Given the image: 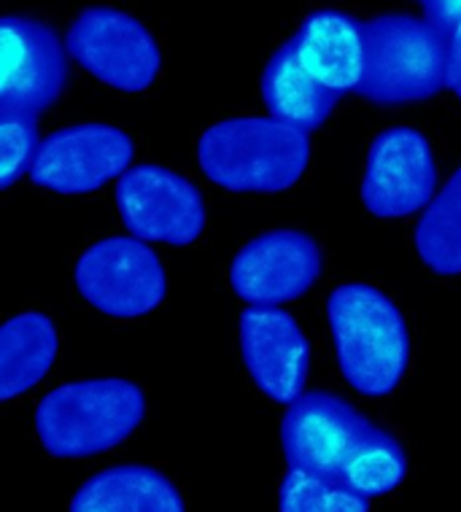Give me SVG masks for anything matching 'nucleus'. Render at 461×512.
Listing matches in <instances>:
<instances>
[{
  "mask_svg": "<svg viewBox=\"0 0 461 512\" xmlns=\"http://www.w3.org/2000/svg\"><path fill=\"white\" fill-rule=\"evenodd\" d=\"M319 243L300 230H270L249 240L230 265V286L240 300L259 308H281L300 300L319 281Z\"/></svg>",
  "mask_w": 461,
  "mask_h": 512,
  "instance_id": "obj_11",
  "label": "nucleus"
},
{
  "mask_svg": "<svg viewBox=\"0 0 461 512\" xmlns=\"http://www.w3.org/2000/svg\"><path fill=\"white\" fill-rule=\"evenodd\" d=\"M418 3L424 9V17L448 38L461 27V0H418Z\"/></svg>",
  "mask_w": 461,
  "mask_h": 512,
  "instance_id": "obj_21",
  "label": "nucleus"
},
{
  "mask_svg": "<svg viewBox=\"0 0 461 512\" xmlns=\"http://www.w3.org/2000/svg\"><path fill=\"white\" fill-rule=\"evenodd\" d=\"M240 354L251 380L267 399L292 405L305 394L311 345L284 308L251 305L240 313Z\"/></svg>",
  "mask_w": 461,
  "mask_h": 512,
  "instance_id": "obj_13",
  "label": "nucleus"
},
{
  "mask_svg": "<svg viewBox=\"0 0 461 512\" xmlns=\"http://www.w3.org/2000/svg\"><path fill=\"white\" fill-rule=\"evenodd\" d=\"M41 138L38 114L0 108V186L11 189L33 168Z\"/></svg>",
  "mask_w": 461,
  "mask_h": 512,
  "instance_id": "obj_20",
  "label": "nucleus"
},
{
  "mask_svg": "<svg viewBox=\"0 0 461 512\" xmlns=\"http://www.w3.org/2000/svg\"><path fill=\"white\" fill-rule=\"evenodd\" d=\"M302 65L340 95L356 92L364 73V25L337 9H319L294 33Z\"/></svg>",
  "mask_w": 461,
  "mask_h": 512,
  "instance_id": "obj_14",
  "label": "nucleus"
},
{
  "mask_svg": "<svg viewBox=\"0 0 461 512\" xmlns=\"http://www.w3.org/2000/svg\"><path fill=\"white\" fill-rule=\"evenodd\" d=\"M135 157L133 138L114 124H73L41 138L30 181L54 195H89L122 178Z\"/></svg>",
  "mask_w": 461,
  "mask_h": 512,
  "instance_id": "obj_8",
  "label": "nucleus"
},
{
  "mask_svg": "<svg viewBox=\"0 0 461 512\" xmlns=\"http://www.w3.org/2000/svg\"><path fill=\"white\" fill-rule=\"evenodd\" d=\"M60 337L54 321L38 310L9 318L0 329V399L22 397L49 375Z\"/></svg>",
  "mask_w": 461,
  "mask_h": 512,
  "instance_id": "obj_17",
  "label": "nucleus"
},
{
  "mask_svg": "<svg viewBox=\"0 0 461 512\" xmlns=\"http://www.w3.org/2000/svg\"><path fill=\"white\" fill-rule=\"evenodd\" d=\"M448 89L461 100V27L453 33L448 46Z\"/></svg>",
  "mask_w": 461,
  "mask_h": 512,
  "instance_id": "obj_22",
  "label": "nucleus"
},
{
  "mask_svg": "<svg viewBox=\"0 0 461 512\" xmlns=\"http://www.w3.org/2000/svg\"><path fill=\"white\" fill-rule=\"evenodd\" d=\"M448 46L426 17L383 14L364 25V73L359 95L375 106H405L448 89Z\"/></svg>",
  "mask_w": 461,
  "mask_h": 512,
  "instance_id": "obj_5",
  "label": "nucleus"
},
{
  "mask_svg": "<svg viewBox=\"0 0 461 512\" xmlns=\"http://www.w3.org/2000/svg\"><path fill=\"white\" fill-rule=\"evenodd\" d=\"M73 278L81 297L111 318L149 316L168 294L162 259L141 238L98 240L79 256Z\"/></svg>",
  "mask_w": 461,
  "mask_h": 512,
  "instance_id": "obj_6",
  "label": "nucleus"
},
{
  "mask_svg": "<svg viewBox=\"0 0 461 512\" xmlns=\"http://www.w3.org/2000/svg\"><path fill=\"white\" fill-rule=\"evenodd\" d=\"M278 512H373V499L329 477L289 469L278 491Z\"/></svg>",
  "mask_w": 461,
  "mask_h": 512,
  "instance_id": "obj_19",
  "label": "nucleus"
},
{
  "mask_svg": "<svg viewBox=\"0 0 461 512\" xmlns=\"http://www.w3.org/2000/svg\"><path fill=\"white\" fill-rule=\"evenodd\" d=\"M281 445L289 469L329 477L370 499L397 491L408 477L402 442L329 391L294 399L281 424Z\"/></svg>",
  "mask_w": 461,
  "mask_h": 512,
  "instance_id": "obj_1",
  "label": "nucleus"
},
{
  "mask_svg": "<svg viewBox=\"0 0 461 512\" xmlns=\"http://www.w3.org/2000/svg\"><path fill=\"white\" fill-rule=\"evenodd\" d=\"M68 54L95 79L119 92L149 89L162 68V52L149 27L119 9H84L73 19Z\"/></svg>",
  "mask_w": 461,
  "mask_h": 512,
  "instance_id": "obj_7",
  "label": "nucleus"
},
{
  "mask_svg": "<svg viewBox=\"0 0 461 512\" xmlns=\"http://www.w3.org/2000/svg\"><path fill=\"white\" fill-rule=\"evenodd\" d=\"M437 195L432 143L416 127L397 124L375 135L362 178V205L375 219H405Z\"/></svg>",
  "mask_w": 461,
  "mask_h": 512,
  "instance_id": "obj_10",
  "label": "nucleus"
},
{
  "mask_svg": "<svg viewBox=\"0 0 461 512\" xmlns=\"http://www.w3.org/2000/svg\"><path fill=\"white\" fill-rule=\"evenodd\" d=\"M146 418V394L125 378L71 380L36 407V434L54 459H89L119 448Z\"/></svg>",
  "mask_w": 461,
  "mask_h": 512,
  "instance_id": "obj_4",
  "label": "nucleus"
},
{
  "mask_svg": "<svg viewBox=\"0 0 461 512\" xmlns=\"http://www.w3.org/2000/svg\"><path fill=\"white\" fill-rule=\"evenodd\" d=\"M0 41V108L41 116L68 84V46L52 25L30 17L0 19Z\"/></svg>",
  "mask_w": 461,
  "mask_h": 512,
  "instance_id": "obj_12",
  "label": "nucleus"
},
{
  "mask_svg": "<svg viewBox=\"0 0 461 512\" xmlns=\"http://www.w3.org/2000/svg\"><path fill=\"white\" fill-rule=\"evenodd\" d=\"M205 178L238 195H278L311 165V138L275 116H235L211 124L197 143Z\"/></svg>",
  "mask_w": 461,
  "mask_h": 512,
  "instance_id": "obj_3",
  "label": "nucleus"
},
{
  "mask_svg": "<svg viewBox=\"0 0 461 512\" xmlns=\"http://www.w3.org/2000/svg\"><path fill=\"white\" fill-rule=\"evenodd\" d=\"M337 367L362 397L397 391L410 367V332L389 294L370 283H343L327 300Z\"/></svg>",
  "mask_w": 461,
  "mask_h": 512,
  "instance_id": "obj_2",
  "label": "nucleus"
},
{
  "mask_svg": "<svg viewBox=\"0 0 461 512\" xmlns=\"http://www.w3.org/2000/svg\"><path fill=\"white\" fill-rule=\"evenodd\" d=\"M68 512H187V504L160 469L116 464L84 480Z\"/></svg>",
  "mask_w": 461,
  "mask_h": 512,
  "instance_id": "obj_15",
  "label": "nucleus"
},
{
  "mask_svg": "<svg viewBox=\"0 0 461 512\" xmlns=\"http://www.w3.org/2000/svg\"><path fill=\"white\" fill-rule=\"evenodd\" d=\"M416 251L432 273L461 275V168L418 219Z\"/></svg>",
  "mask_w": 461,
  "mask_h": 512,
  "instance_id": "obj_18",
  "label": "nucleus"
},
{
  "mask_svg": "<svg viewBox=\"0 0 461 512\" xmlns=\"http://www.w3.org/2000/svg\"><path fill=\"white\" fill-rule=\"evenodd\" d=\"M116 208L133 238L192 246L205 230L203 192L162 165H135L116 184Z\"/></svg>",
  "mask_w": 461,
  "mask_h": 512,
  "instance_id": "obj_9",
  "label": "nucleus"
},
{
  "mask_svg": "<svg viewBox=\"0 0 461 512\" xmlns=\"http://www.w3.org/2000/svg\"><path fill=\"white\" fill-rule=\"evenodd\" d=\"M343 98L335 89L324 87L300 60L297 44L286 41L275 49L262 73V100L275 119L311 133L327 122L337 100Z\"/></svg>",
  "mask_w": 461,
  "mask_h": 512,
  "instance_id": "obj_16",
  "label": "nucleus"
}]
</instances>
